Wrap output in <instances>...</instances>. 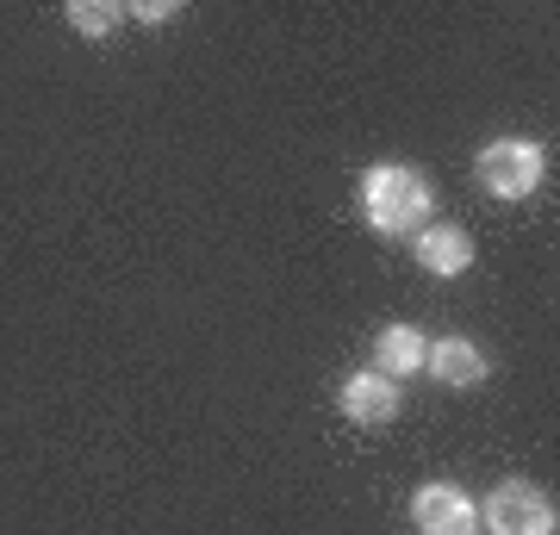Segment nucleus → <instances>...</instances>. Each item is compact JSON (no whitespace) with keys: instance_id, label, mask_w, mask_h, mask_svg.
Segmentation results:
<instances>
[{"instance_id":"1","label":"nucleus","mask_w":560,"mask_h":535,"mask_svg":"<svg viewBox=\"0 0 560 535\" xmlns=\"http://www.w3.org/2000/svg\"><path fill=\"white\" fill-rule=\"evenodd\" d=\"M361 212H368V224L381 237H411V231H423V219H430V181H423V168H405V162L368 168L361 175Z\"/></svg>"},{"instance_id":"2","label":"nucleus","mask_w":560,"mask_h":535,"mask_svg":"<svg viewBox=\"0 0 560 535\" xmlns=\"http://www.w3.org/2000/svg\"><path fill=\"white\" fill-rule=\"evenodd\" d=\"M541 168H548V156H541V143L529 138H492L480 150V162H474V175H480V187L492 199H523L541 187Z\"/></svg>"},{"instance_id":"3","label":"nucleus","mask_w":560,"mask_h":535,"mask_svg":"<svg viewBox=\"0 0 560 535\" xmlns=\"http://www.w3.org/2000/svg\"><path fill=\"white\" fill-rule=\"evenodd\" d=\"M486 530L492 535H555L560 530L555 498L541 492V486H529V479H504L486 498Z\"/></svg>"},{"instance_id":"4","label":"nucleus","mask_w":560,"mask_h":535,"mask_svg":"<svg viewBox=\"0 0 560 535\" xmlns=\"http://www.w3.org/2000/svg\"><path fill=\"white\" fill-rule=\"evenodd\" d=\"M411 523L418 535H480V511H474V498L460 492V486H418L411 498Z\"/></svg>"},{"instance_id":"5","label":"nucleus","mask_w":560,"mask_h":535,"mask_svg":"<svg viewBox=\"0 0 560 535\" xmlns=\"http://www.w3.org/2000/svg\"><path fill=\"white\" fill-rule=\"evenodd\" d=\"M342 411H349V423H393V417L405 411V386L399 380H386V374H349L342 380Z\"/></svg>"},{"instance_id":"6","label":"nucleus","mask_w":560,"mask_h":535,"mask_svg":"<svg viewBox=\"0 0 560 535\" xmlns=\"http://www.w3.org/2000/svg\"><path fill=\"white\" fill-rule=\"evenodd\" d=\"M423 368H430L442 386L467 393V386H480V380H486V368H492V361H486L467 337H442V342H430V349H423Z\"/></svg>"},{"instance_id":"7","label":"nucleus","mask_w":560,"mask_h":535,"mask_svg":"<svg viewBox=\"0 0 560 535\" xmlns=\"http://www.w3.org/2000/svg\"><path fill=\"white\" fill-rule=\"evenodd\" d=\"M411 256H418L430 275H460V268L474 261V237H467L460 224H423L418 237H411Z\"/></svg>"},{"instance_id":"8","label":"nucleus","mask_w":560,"mask_h":535,"mask_svg":"<svg viewBox=\"0 0 560 535\" xmlns=\"http://www.w3.org/2000/svg\"><path fill=\"white\" fill-rule=\"evenodd\" d=\"M423 349H430V342H423L411 324H386L381 337H374V374H386V380L405 386V380L423 368Z\"/></svg>"},{"instance_id":"9","label":"nucleus","mask_w":560,"mask_h":535,"mask_svg":"<svg viewBox=\"0 0 560 535\" xmlns=\"http://www.w3.org/2000/svg\"><path fill=\"white\" fill-rule=\"evenodd\" d=\"M119 20H125V7H113V0H69V25H81L88 38H106Z\"/></svg>"},{"instance_id":"10","label":"nucleus","mask_w":560,"mask_h":535,"mask_svg":"<svg viewBox=\"0 0 560 535\" xmlns=\"http://www.w3.org/2000/svg\"><path fill=\"white\" fill-rule=\"evenodd\" d=\"M131 20H143V25H168L175 20V0H138V7H125Z\"/></svg>"}]
</instances>
